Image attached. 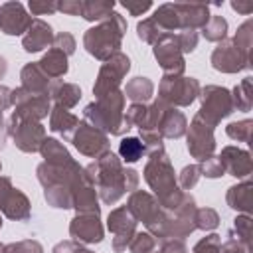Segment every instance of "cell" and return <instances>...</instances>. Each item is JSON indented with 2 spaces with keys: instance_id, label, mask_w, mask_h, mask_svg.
I'll list each match as a JSON object with an SVG mask.
<instances>
[{
  "instance_id": "cell-1",
  "label": "cell",
  "mask_w": 253,
  "mask_h": 253,
  "mask_svg": "<svg viewBox=\"0 0 253 253\" xmlns=\"http://www.w3.org/2000/svg\"><path fill=\"white\" fill-rule=\"evenodd\" d=\"M121 154H123L125 160L134 162V160H138L140 154H142V144H140L136 138H125L123 144H121Z\"/></svg>"
}]
</instances>
